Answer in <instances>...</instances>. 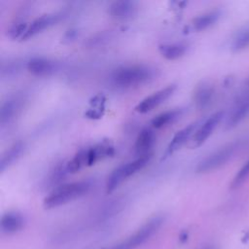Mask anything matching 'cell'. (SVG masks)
I'll return each instance as SVG.
<instances>
[{
    "label": "cell",
    "instance_id": "cell-1",
    "mask_svg": "<svg viewBox=\"0 0 249 249\" xmlns=\"http://www.w3.org/2000/svg\"><path fill=\"white\" fill-rule=\"evenodd\" d=\"M91 187L89 181L82 180L62 184L54 188L44 199V207L47 209L54 208L65 203H68L85 194H87Z\"/></svg>",
    "mask_w": 249,
    "mask_h": 249
},
{
    "label": "cell",
    "instance_id": "cell-2",
    "mask_svg": "<svg viewBox=\"0 0 249 249\" xmlns=\"http://www.w3.org/2000/svg\"><path fill=\"white\" fill-rule=\"evenodd\" d=\"M156 69L145 64L128 65L116 70L112 75L114 85L120 88H130L146 83L154 78Z\"/></svg>",
    "mask_w": 249,
    "mask_h": 249
},
{
    "label": "cell",
    "instance_id": "cell-3",
    "mask_svg": "<svg viewBox=\"0 0 249 249\" xmlns=\"http://www.w3.org/2000/svg\"><path fill=\"white\" fill-rule=\"evenodd\" d=\"M152 158V154H146L143 156H139L135 160L123 163L116 167L108 176L106 181V192L112 193L115 191L124 181L127 178L144 168Z\"/></svg>",
    "mask_w": 249,
    "mask_h": 249
},
{
    "label": "cell",
    "instance_id": "cell-4",
    "mask_svg": "<svg viewBox=\"0 0 249 249\" xmlns=\"http://www.w3.org/2000/svg\"><path fill=\"white\" fill-rule=\"evenodd\" d=\"M241 145H242V141L238 139L231 143H228L227 145L209 154L207 157L202 159L197 163L196 167V172L206 173L221 167L233 157V155L238 151Z\"/></svg>",
    "mask_w": 249,
    "mask_h": 249
},
{
    "label": "cell",
    "instance_id": "cell-5",
    "mask_svg": "<svg viewBox=\"0 0 249 249\" xmlns=\"http://www.w3.org/2000/svg\"><path fill=\"white\" fill-rule=\"evenodd\" d=\"M162 223L161 216H156L150 219L146 224H144L137 231L131 234L129 237L122 241L121 243L113 246L110 249H135L145 241H147L160 227Z\"/></svg>",
    "mask_w": 249,
    "mask_h": 249
},
{
    "label": "cell",
    "instance_id": "cell-6",
    "mask_svg": "<svg viewBox=\"0 0 249 249\" xmlns=\"http://www.w3.org/2000/svg\"><path fill=\"white\" fill-rule=\"evenodd\" d=\"M224 115V111H218L208 117L204 122H202L191 138L190 147L197 148L202 145L206 141V139L212 134L213 130L216 128L219 123L222 121Z\"/></svg>",
    "mask_w": 249,
    "mask_h": 249
},
{
    "label": "cell",
    "instance_id": "cell-7",
    "mask_svg": "<svg viewBox=\"0 0 249 249\" xmlns=\"http://www.w3.org/2000/svg\"><path fill=\"white\" fill-rule=\"evenodd\" d=\"M176 89V85L172 84L169 85L154 93H152L151 95L145 97L144 99H142L135 107V111L141 114H145L148 113L149 111L153 110L154 108H156L157 106H159L160 104H161L162 102H164L168 97H170L173 92Z\"/></svg>",
    "mask_w": 249,
    "mask_h": 249
},
{
    "label": "cell",
    "instance_id": "cell-8",
    "mask_svg": "<svg viewBox=\"0 0 249 249\" xmlns=\"http://www.w3.org/2000/svg\"><path fill=\"white\" fill-rule=\"evenodd\" d=\"M62 17L61 13H52V14H46L43 15L37 18H35L27 27L26 30L21 37L22 40H26L30 37L35 36L36 34L42 32L46 28H49L50 26L55 24Z\"/></svg>",
    "mask_w": 249,
    "mask_h": 249
},
{
    "label": "cell",
    "instance_id": "cell-9",
    "mask_svg": "<svg viewBox=\"0 0 249 249\" xmlns=\"http://www.w3.org/2000/svg\"><path fill=\"white\" fill-rule=\"evenodd\" d=\"M199 124H200V122L196 121L195 123L188 124L187 126L180 129L179 131H177L175 133V135L173 136V138L171 139L170 143L168 144L163 158L171 156L173 153L178 151L187 141H189V139L193 137L194 133L196 132V130L197 129Z\"/></svg>",
    "mask_w": 249,
    "mask_h": 249
},
{
    "label": "cell",
    "instance_id": "cell-10",
    "mask_svg": "<svg viewBox=\"0 0 249 249\" xmlns=\"http://www.w3.org/2000/svg\"><path fill=\"white\" fill-rule=\"evenodd\" d=\"M22 104L23 98L20 95L10 96L3 101L0 108V123L2 126L10 124L18 116L22 108Z\"/></svg>",
    "mask_w": 249,
    "mask_h": 249
},
{
    "label": "cell",
    "instance_id": "cell-11",
    "mask_svg": "<svg viewBox=\"0 0 249 249\" xmlns=\"http://www.w3.org/2000/svg\"><path fill=\"white\" fill-rule=\"evenodd\" d=\"M137 11V3L134 1L121 0L113 2L109 8L110 16L117 20L131 18Z\"/></svg>",
    "mask_w": 249,
    "mask_h": 249
},
{
    "label": "cell",
    "instance_id": "cell-12",
    "mask_svg": "<svg viewBox=\"0 0 249 249\" xmlns=\"http://www.w3.org/2000/svg\"><path fill=\"white\" fill-rule=\"evenodd\" d=\"M27 70L36 76H46L54 72L56 65L53 61L45 57H32L27 62Z\"/></svg>",
    "mask_w": 249,
    "mask_h": 249
},
{
    "label": "cell",
    "instance_id": "cell-13",
    "mask_svg": "<svg viewBox=\"0 0 249 249\" xmlns=\"http://www.w3.org/2000/svg\"><path fill=\"white\" fill-rule=\"evenodd\" d=\"M214 96V88L207 82L201 83L196 87L194 93V101L198 109L206 108L212 101Z\"/></svg>",
    "mask_w": 249,
    "mask_h": 249
},
{
    "label": "cell",
    "instance_id": "cell-14",
    "mask_svg": "<svg viewBox=\"0 0 249 249\" xmlns=\"http://www.w3.org/2000/svg\"><path fill=\"white\" fill-rule=\"evenodd\" d=\"M23 217L18 212H8L4 214L0 221L1 231L5 233H14L22 229Z\"/></svg>",
    "mask_w": 249,
    "mask_h": 249
},
{
    "label": "cell",
    "instance_id": "cell-15",
    "mask_svg": "<svg viewBox=\"0 0 249 249\" xmlns=\"http://www.w3.org/2000/svg\"><path fill=\"white\" fill-rule=\"evenodd\" d=\"M155 142V133L151 128H144L138 134L134 149L137 155L143 156L150 153V150Z\"/></svg>",
    "mask_w": 249,
    "mask_h": 249
},
{
    "label": "cell",
    "instance_id": "cell-16",
    "mask_svg": "<svg viewBox=\"0 0 249 249\" xmlns=\"http://www.w3.org/2000/svg\"><path fill=\"white\" fill-rule=\"evenodd\" d=\"M114 153V148L109 142L98 143L88 149V160L89 165H92L99 160L109 157Z\"/></svg>",
    "mask_w": 249,
    "mask_h": 249
},
{
    "label": "cell",
    "instance_id": "cell-17",
    "mask_svg": "<svg viewBox=\"0 0 249 249\" xmlns=\"http://www.w3.org/2000/svg\"><path fill=\"white\" fill-rule=\"evenodd\" d=\"M23 151V143L18 141L15 144H13L8 150H6L0 160V170L3 172L7 167H9L11 164L14 163L15 160H17L19 156L21 155Z\"/></svg>",
    "mask_w": 249,
    "mask_h": 249
},
{
    "label": "cell",
    "instance_id": "cell-18",
    "mask_svg": "<svg viewBox=\"0 0 249 249\" xmlns=\"http://www.w3.org/2000/svg\"><path fill=\"white\" fill-rule=\"evenodd\" d=\"M187 49L188 46L184 43L163 44L160 45L159 48L160 54L169 60H174L183 56L187 52Z\"/></svg>",
    "mask_w": 249,
    "mask_h": 249
},
{
    "label": "cell",
    "instance_id": "cell-19",
    "mask_svg": "<svg viewBox=\"0 0 249 249\" xmlns=\"http://www.w3.org/2000/svg\"><path fill=\"white\" fill-rule=\"evenodd\" d=\"M221 17V12L219 10H213L203 15H200L194 18L192 25L195 30L200 31L208 28L212 24H214L219 18Z\"/></svg>",
    "mask_w": 249,
    "mask_h": 249
},
{
    "label": "cell",
    "instance_id": "cell-20",
    "mask_svg": "<svg viewBox=\"0 0 249 249\" xmlns=\"http://www.w3.org/2000/svg\"><path fill=\"white\" fill-rule=\"evenodd\" d=\"M183 113V109L178 108V109H173V110H168L165 112H162L156 116L152 121L151 124L154 128H161L170 123L174 122L176 119H178Z\"/></svg>",
    "mask_w": 249,
    "mask_h": 249
},
{
    "label": "cell",
    "instance_id": "cell-21",
    "mask_svg": "<svg viewBox=\"0 0 249 249\" xmlns=\"http://www.w3.org/2000/svg\"><path fill=\"white\" fill-rule=\"evenodd\" d=\"M89 165L88 160V149H83L79 151L66 164V170L70 173H75L82 169L83 167Z\"/></svg>",
    "mask_w": 249,
    "mask_h": 249
},
{
    "label": "cell",
    "instance_id": "cell-22",
    "mask_svg": "<svg viewBox=\"0 0 249 249\" xmlns=\"http://www.w3.org/2000/svg\"><path fill=\"white\" fill-rule=\"evenodd\" d=\"M248 46H249V27L237 33V35L234 37L232 41L231 48L234 51H239L244 48H247Z\"/></svg>",
    "mask_w": 249,
    "mask_h": 249
},
{
    "label": "cell",
    "instance_id": "cell-23",
    "mask_svg": "<svg viewBox=\"0 0 249 249\" xmlns=\"http://www.w3.org/2000/svg\"><path fill=\"white\" fill-rule=\"evenodd\" d=\"M248 176H249V160L246 163H244V165L238 170V172L233 177L231 183V189H236L237 187H239Z\"/></svg>",
    "mask_w": 249,
    "mask_h": 249
},
{
    "label": "cell",
    "instance_id": "cell-24",
    "mask_svg": "<svg viewBox=\"0 0 249 249\" xmlns=\"http://www.w3.org/2000/svg\"><path fill=\"white\" fill-rule=\"evenodd\" d=\"M187 238H188V233H186V232H184L180 235V241L181 242H185L187 240Z\"/></svg>",
    "mask_w": 249,
    "mask_h": 249
},
{
    "label": "cell",
    "instance_id": "cell-25",
    "mask_svg": "<svg viewBox=\"0 0 249 249\" xmlns=\"http://www.w3.org/2000/svg\"><path fill=\"white\" fill-rule=\"evenodd\" d=\"M245 91H249V77L245 81Z\"/></svg>",
    "mask_w": 249,
    "mask_h": 249
},
{
    "label": "cell",
    "instance_id": "cell-26",
    "mask_svg": "<svg viewBox=\"0 0 249 249\" xmlns=\"http://www.w3.org/2000/svg\"><path fill=\"white\" fill-rule=\"evenodd\" d=\"M205 249H214V248H212V247H207V248H205Z\"/></svg>",
    "mask_w": 249,
    "mask_h": 249
}]
</instances>
